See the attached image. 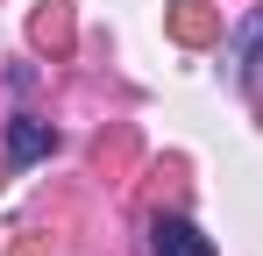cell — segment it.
<instances>
[{"label": "cell", "instance_id": "6da1fadb", "mask_svg": "<svg viewBox=\"0 0 263 256\" xmlns=\"http://www.w3.org/2000/svg\"><path fill=\"white\" fill-rule=\"evenodd\" d=\"M149 256H214V242H206L185 213H157V221H149Z\"/></svg>", "mask_w": 263, "mask_h": 256}, {"label": "cell", "instance_id": "3957f363", "mask_svg": "<svg viewBox=\"0 0 263 256\" xmlns=\"http://www.w3.org/2000/svg\"><path fill=\"white\" fill-rule=\"evenodd\" d=\"M171 36L178 43H214L220 36V14L206 0H171Z\"/></svg>", "mask_w": 263, "mask_h": 256}, {"label": "cell", "instance_id": "277c9868", "mask_svg": "<svg viewBox=\"0 0 263 256\" xmlns=\"http://www.w3.org/2000/svg\"><path fill=\"white\" fill-rule=\"evenodd\" d=\"M29 36L43 43V50H64V43H71V14H64V0H50L43 14H36V29H29Z\"/></svg>", "mask_w": 263, "mask_h": 256}, {"label": "cell", "instance_id": "7a4b0ae2", "mask_svg": "<svg viewBox=\"0 0 263 256\" xmlns=\"http://www.w3.org/2000/svg\"><path fill=\"white\" fill-rule=\"evenodd\" d=\"M50 150H57V128L50 121H36V114H14V121H7V157H14V164H36Z\"/></svg>", "mask_w": 263, "mask_h": 256}]
</instances>
